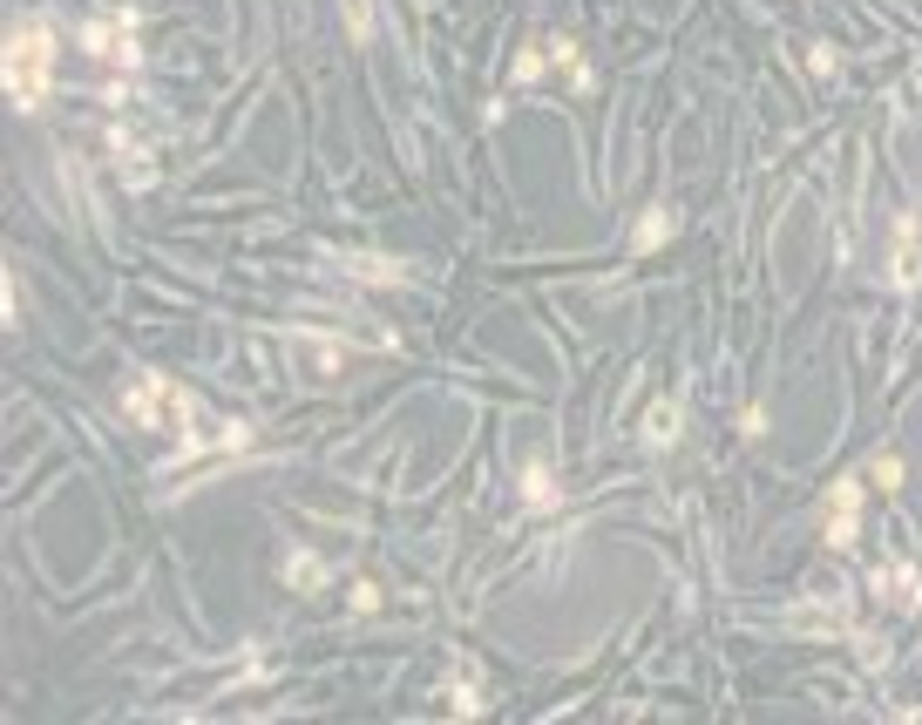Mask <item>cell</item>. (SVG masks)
Masks as SVG:
<instances>
[{
  "mask_svg": "<svg viewBox=\"0 0 922 725\" xmlns=\"http://www.w3.org/2000/svg\"><path fill=\"white\" fill-rule=\"evenodd\" d=\"M48 89H55V27H48V14H34L8 34V102L21 115H34L48 102Z\"/></svg>",
  "mask_w": 922,
  "mask_h": 725,
  "instance_id": "obj_1",
  "label": "cell"
},
{
  "mask_svg": "<svg viewBox=\"0 0 922 725\" xmlns=\"http://www.w3.org/2000/svg\"><path fill=\"white\" fill-rule=\"evenodd\" d=\"M862 495H868L862 475H841L834 489H827V529H821L827 549H855L862 543Z\"/></svg>",
  "mask_w": 922,
  "mask_h": 725,
  "instance_id": "obj_2",
  "label": "cell"
},
{
  "mask_svg": "<svg viewBox=\"0 0 922 725\" xmlns=\"http://www.w3.org/2000/svg\"><path fill=\"white\" fill-rule=\"evenodd\" d=\"M889 278H896V292H909L915 278H922V217L902 211L896 217V245H889Z\"/></svg>",
  "mask_w": 922,
  "mask_h": 725,
  "instance_id": "obj_3",
  "label": "cell"
},
{
  "mask_svg": "<svg viewBox=\"0 0 922 725\" xmlns=\"http://www.w3.org/2000/svg\"><path fill=\"white\" fill-rule=\"evenodd\" d=\"M164 400H170V380H130V387H123V421L164 427Z\"/></svg>",
  "mask_w": 922,
  "mask_h": 725,
  "instance_id": "obj_4",
  "label": "cell"
},
{
  "mask_svg": "<svg viewBox=\"0 0 922 725\" xmlns=\"http://www.w3.org/2000/svg\"><path fill=\"white\" fill-rule=\"evenodd\" d=\"M278 583L299 590V596H319V590H326V562H319L312 549H286V562H278Z\"/></svg>",
  "mask_w": 922,
  "mask_h": 725,
  "instance_id": "obj_5",
  "label": "cell"
},
{
  "mask_svg": "<svg viewBox=\"0 0 922 725\" xmlns=\"http://www.w3.org/2000/svg\"><path fill=\"white\" fill-rule=\"evenodd\" d=\"M678 434H686V408H678V400H658V408L645 414V440L652 448H671Z\"/></svg>",
  "mask_w": 922,
  "mask_h": 725,
  "instance_id": "obj_6",
  "label": "cell"
},
{
  "mask_svg": "<svg viewBox=\"0 0 922 725\" xmlns=\"http://www.w3.org/2000/svg\"><path fill=\"white\" fill-rule=\"evenodd\" d=\"M665 237H671V211H665V204H652L645 217H637V231H631V252L645 258V252H658V245H665Z\"/></svg>",
  "mask_w": 922,
  "mask_h": 725,
  "instance_id": "obj_7",
  "label": "cell"
},
{
  "mask_svg": "<svg viewBox=\"0 0 922 725\" xmlns=\"http://www.w3.org/2000/svg\"><path fill=\"white\" fill-rule=\"evenodd\" d=\"M523 495H530V509H556V475H549V461H530V468H523Z\"/></svg>",
  "mask_w": 922,
  "mask_h": 725,
  "instance_id": "obj_8",
  "label": "cell"
},
{
  "mask_svg": "<svg viewBox=\"0 0 922 725\" xmlns=\"http://www.w3.org/2000/svg\"><path fill=\"white\" fill-rule=\"evenodd\" d=\"M868 481H875V489H889V495H896V489H902V481H909V468H902V455H896V448H889V455H875V461H868Z\"/></svg>",
  "mask_w": 922,
  "mask_h": 725,
  "instance_id": "obj_9",
  "label": "cell"
},
{
  "mask_svg": "<svg viewBox=\"0 0 922 725\" xmlns=\"http://www.w3.org/2000/svg\"><path fill=\"white\" fill-rule=\"evenodd\" d=\"M299 346H312V367H319V373H340V367H346V353H340V339H326V333H306Z\"/></svg>",
  "mask_w": 922,
  "mask_h": 725,
  "instance_id": "obj_10",
  "label": "cell"
},
{
  "mask_svg": "<svg viewBox=\"0 0 922 725\" xmlns=\"http://www.w3.org/2000/svg\"><path fill=\"white\" fill-rule=\"evenodd\" d=\"M346 271H367V278H408V265H393V258H367V252H340Z\"/></svg>",
  "mask_w": 922,
  "mask_h": 725,
  "instance_id": "obj_11",
  "label": "cell"
},
{
  "mask_svg": "<svg viewBox=\"0 0 922 725\" xmlns=\"http://www.w3.org/2000/svg\"><path fill=\"white\" fill-rule=\"evenodd\" d=\"M543 48H549V62L564 68V75H570V68H584V48L570 42V34H543Z\"/></svg>",
  "mask_w": 922,
  "mask_h": 725,
  "instance_id": "obj_12",
  "label": "cell"
},
{
  "mask_svg": "<svg viewBox=\"0 0 922 725\" xmlns=\"http://www.w3.org/2000/svg\"><path fill=\"white\" fill-rule=\"evenodd\" d=\"M543 62H549V48H543V42H530L523 55H515V82H523V89H530V82H543Z\"/></svg>",
  "mask_w": 922,
  "mask_h": 725,
  "instance_id": "obj_13",
  "label": "cell"
},
{
  "mask_svg": "<svg viewBox=\"0 0 922 725\" xmlns=\"http://www.w3.org/2000/svg\"><path fill=\"white\" fill-rule=\"evenodd\" d=\"M346 603H353L359 617H374V611H380V583H367V577H359V583L346 590Z\"/></svg>",
  "mask_w": 922,
  "mask_h": 725,
  "instance_id": "obj_14",
  "label": "cell"
},
{
  "mask_svg": "<svg viewBox=\"0 0 922 725\" xmlns=\"http://www.w3.org/2000/svg\"><path fill=\"white\" fill-rule=\"evenodd\" d=\"M346 34H353V42H374V21H367V0H346Z\"/></svg>",
  "mask_w": 922,
  "mask_h": 725,
  "instance_id": "obj_15",
  "label": "cell"
},
{
  "mask_svg": "<svg viewBox=\"0 0 922 725\" xmlns=\"http://www.w3.org/2000/svg\"><path fill=\"white\" fill-rule=\"evenodd\" d=\"M448 705H462V712H482V692H475V684H448Z\"/></svg>",
  "mask_w": 922,
  "mask_h": 725,
  "instance_id": "obj_16",
  "label": "cell"
},
{
  "mask_svg": "<svg viewBox=\"0 0 922 725\" xmlns=\"http://www.w3.org/2000/svg\"><path fill=\"white\" fill-rule=\"evenodd\" d=\"M740 434H746V440L767 434V408H746V414H740Z\"/></svg>",
  "mask_w": 922,
  "mask_h": 725,
  "instance_id": "obj_17",
  "label": "cell"
},
{
  "mask_svg": "<svg viewBox=\"0 0 922 725\" xmlns=\"http://www.w3.org/2000/svg\"><path fill=\"white\" fill-rule=\"evenodd\" d=\"M808 68H814V75H834V48H827V42H814V48H808Z\"/></svg>",
  "mask_w": 922,
  "mask_h": 725,
  "instance_id": "obj_18",
  "label": "cell"
}]
</instances>
